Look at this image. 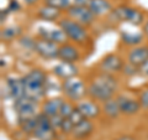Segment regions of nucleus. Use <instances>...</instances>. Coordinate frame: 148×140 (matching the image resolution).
Instances as JSON below:
<instances>
[{"label": "nucleus", "instance_id": "3", "mask_svg": "<svg viewBox=\"0 0 148 140\" xmlns=\"http://www.w3.org/2000/svg\"><path fill=\"white\" fill-rule=\"evenodd\" d=\"M62 92L73 102H80L85 94H88V87L80 79L75 77L63 79L62 82Z\"/></svg>", "mask_w": 148, "mask_h": 140}, {"label": "nucleus", "instance_id": "21", "mask_svg": "<svg viewBox=\"0 0 148 140\" xmlns=\"http://www.w3.org/2000/svg\"><path fill=\"white\" fill-rule=\"evenodd\" d=\"M103 109H104V113L111 119L117 118V116L121 114V110H120V107H119V103H117V99L116 98H114V97L104 102Z\"/></svg>", "mask_w": 148, "mask_h": 140}, {"label": "nucleus", "instance_id": "13", "mask_svg": "<svg viewBox=\"0 0 148 140\" xmlns=\"http://www.w3.org/2000/svg\"><path fill=\"white\" fill-rule=\"evenodd\" d=\"M24 83H25V92H26V97L34 99L35 102H38L42 99L46 94V86L45 85H38L32 81H29L24 77Z\"/></svg>", "mask_w": 148, "mask_h": 140}, {"label": "nucleus", "instance_id": "25", "mask_svg": "<svg viewBox=\"0 0 148 140\" xmlns=\"http://www.w3.org/2000/svg\"><path fill=\"white\" fill-rule=\"evenodd\" d=\"M18 124H20V127L24 133L34 134L35 129H36V116L27 118V119H21V120H18Z\"/></svg>", "mask_w": 148, "mask_h": 140}, {"label": "nucleus", "instance_id": "14", "mask_svg": "<svg viewBox=\"0 0 148 140\" xmlns=\"http://www.w3.org/2000/svg\"><path fill=\"white\" fill-rule=\"evenodd\" d=\"M80 55L79 51L75 46L69 45V44H64L59 46V53H58V58L62 62H68V63H74L79 60Z\"/></svg>", "mask_w": 148, "mask_h": 140}, {"label": "nucleus", "instance_id": "35", "mask_svg": "<svg viewBox=\"0 0 148 140\" xmlns=\"http://www.w3.org/2000/svg\"><path fill=\"white\" fill-rule=\"evenodd\" d=\"M140 73L143 74V76H148V61L145 62L142 64V66L140 67Z\"/></svg>", "mask_w": 148, "mask_h": 140}, {"label": "nucleus", "instance_id": "8", "mask_svg": "<svg viewBox=\"0 0 148 140\" xmlns=\"http://www.w3.org/2000/svg\"><path fill=\"white\" fill-rule=\"evenodd\" d=\"M99 67L101 69V72L114 74V73H116V72L122 71L123 62H122V60L117 55L109 53V55H106L105 57L100 61Z\"/></svg>", "mask_w": 148, "mask_h": 140}, {"label": "nucleus", "instance_id": "16", "mask_svg": "<svg viewBox=\"0 0 148 140\" xmlns=\"http://www.w3.org/2000/svg\"><path fill=\"white\" fill-rule=\"evenodd\" d=\"M92 130H94L92 123L89 119H85V120H83L82 123L77 124L75 127H74L73 132H72V137L77 140H83V139L89 137V135L92 133Z\"/></svg>", "mask_w": 148, "mask_h": 140}, {"label": "nucleus", "instance_id": "5", "mask_svg": "<svg viewBox=\"0 0 148 140\" xmlns=\"http://www.w3.org/2000/svg\"><path fill=\"white\" fill-rule=\"evenodd\" d=\"M68 17L72 20L79 22V24L88 26L91 25L95 20V15L92 14V11L89 9V6H77V5H72L71 8L67 10Z\"/></svg>", "mask_w": 148, "mask_h": 140}, {"label": "nucleus", "instance_id": "11", "mask_svg": "<svg viewBox=\"0 0 148 140\" xmlns=\"http://www.w3.org/2000/svg\"><path fill=\"white\" fill-rule=\"evenodd\" d=\"M127 61L133 66L141 67L148 61V46H135L127 55Z\"/></svg>", "mask_w": 148, "mask_h": 140}, {"label": "nucleus", "instance_id": "37", "mask_svg": "<svg viewBox=\"0 0 148 140\" xmlns=\"http://www.w3.org/2000/svg\"><path fill=\"white\" fill-rule=\"evenodd\" d=\"M143 32H145V34H146V36L148 37V21L146 22L145 25H143Z\"/></svg>", "mask_w": 148, "mask_h": 140}, {"label": "nucleus", "instance_id": "38", "mask_svg": "<svg viewBox=\"0 0 148 140\" xmlns=\"http://www.w3.org/2000/svg\"><path fill=\"white\" fill-rule=\"evenodd\" d=\"M24 1H25L26 4H29V5H32V4L37 3V0H24Z\"/></svg>", "mask_w": 148, "mask_h": 140}, {"label": "nucleus", "instance_id": "20", "mask_svg": "<svg viewBox=\"0 0 148 140\" xmlns=\"http://www.w3.org/2000/svg\"><path fill=\"white\" fill-rule=\"evenodd\" d=\"M38 17L45 21H57L58 19L61 17V10H58V9L46 4L45 6L40 8Z\"/></svg>", "mask_w": 148, "mask_h": 140}, {"label": "nucleus", "instance_id": "27", "mask_svg": "<svg viewBox=\"0 0 148 140\" xmlns=\"http://www.w3.org/2000/svg\"><path fill=\"white\" fill-rule=\"evenodd\" d=\"M45 3L47 5L58 9V10H68L73 5L72 0H45Z\"/></svg>", "mask_w": 148, "mask_h": 140}, {"label": "nucleus", "instance_id": "36", "mask_svg": "<svg viewBox=\"0 0 148 140\" xmlns=\"http://www.w3.org/2000/svg\"><path fill=\"white\" fill-rule=\"evenodd\" d=\"M115 140H137L135 137H132V135H121V137L116 138Z\"/></svg>", "mask_w": 148, "mask_h": 140}, {"label": "nucleus", "instance_id": "30", "mask_svg": "<svg viewBox=\"0 0 148 140\" xmlns=\"http://www.w3.org/2000/svg\"><path fill=\"white\" fill-rule=\"evenodd\" d=\"M74 109H75V108H74V105L71 103V102L64 100L63 104H62V108H61V112H59V114H61L63 118H68V116L72 114V112H73Z\"/></svg>", "mask_w": 148, "mask_h": 140}, {"label": "nucleus", "instance_id": "34", "mask_svg": "<svg viewBox=\"0 0 148 140\" xmlns=\"http://www.w3.org/2000/svg\"><path fill=\"white\" fill-rule=\"evenodd\" d=\"M89 1L90 0H72V4L77 6H88L89 5Z\"/></svg>", "mask_w": 148, "mask_h": 140}, {"label": "nucleus", "instance_id": "1", "mask_svg": "<svg viewBox=\"0 0 148 140\" xmlns=\"http://www.w3.org/2000/svg\"><path fill=\"white\" fill-rule=\"evenodd\" d=\"M117 88V81L112 74L101 72L88 86V96L99 102H104L112 98Z\"/></svg>", "mask_w": 148, "mask_h": 140}, {"label": "nucleus", "instance_id": "18", "mask_svg": "<svg viewBox=\"0 0 148 140\" xmlns=\"http://www.w3.org/2000/svg\"><path fill=\"white\" fill-rule=\"evenodd\" d=\"M88 6L95 16L106 15L112 10V6H111V3L109 0H90Z\"/></svg>", "mask_w": 148, "mask_h": 140}, {"label": "nucleus", "instance_id": "23", "mask_svg": "<svg viewBox=\"0 0 148 140\" xmlns=\"http://www.w3.org/2000/svg\"><path fill=\"white\" fill-rule=\"evenodd\" d=\"M25 78L29 79V81L35 82V83H38V85H46V81H47L46 73L40 68L31 69V71L25 76Z\"/></svg>", "mask_w": 148, "mask_h": 140}, {"label": "nucleus", "instance_id": "10", "mask_svg": "<svg viewBox=\"0 0 148 140\" xmlns=\"http://www.w3.org/2000/svg\"><path fill=\"white\" fill-rule=\"evenodd\" d=\"M6 88L10 96L14 100L20 99V98L26 96L25 92V83L24 78H17V77H10L6 81Z\"/></svg>", "mask_w": 148, "mask_h": 140}, {"label": "nucleus", "instance_id": "17", "mask_svg": "<svg viewBox=\"0 0 148 140\" xmlns=\"http://www.w3.org/2000/svg\"><path fill=\"white\" fill-rule=\"evenodd\" d=\"M77 108L79 109L86 119L96 118L100 114V107L91 100H80L78 103Z\"/></svg>", "mask_w": 148, "mask_h": 140}, {"label": "nucleus", "instance_id": "15", "mask_svg": "<svg viewBox=\"0 0 148 140\" xmlns=\"http://www.w3.org/2000/svg\"><path fill=\"white\" fill-rule=\"evenodd\" d=\"M53 73L58 78L62 79H68L73 78L78 74V68L74 66V63H68V62H61L56 64L53 67Z\"/></svg>", "mask_w": 148, "mask_h": 140}, {"label": "nucleus", "instance_id": "28", "mask_svg": "<svg viewBox=\"0 0 148 140\" xmlns=\"http://www.w3.org/2000/svg\"><path fill=\"white\" fill-rule=\"evenodd\" d=\"M68 118L69 119H71L72 120V123L74 124V127H75V125L77 124H79V123H82L83 122V120H85L86 118H85V116H84V114H83L82 113V112L79 110V109H78L77 108V107H75V109H74L73 112H72V114L71 115H69L68 116Z\"/></svg>", "mask_w": 148, "mask_h": 140}, {"label": "nucleus", "instance_id": "4", "mask_svg": "<svg viewBox=\"0 0 148 140\" xmlns=\"http://www.w3.org/2000/svg\"><path fill=\"white\" fill-rule=\"evenodd\" d=\"M14 108H15L18 120L32 118V116L37 115V102L26 96L14 102Z\"/></svg>", "mask_w": 148, "mask_h": 140}, {"label": "nucleus", "instance_id": "29", "mask_svg": "<svg viewBox=\"0 0 148 140\" xmlns=\"http://www.w3.org/2000/svg\"><path fill=\"white\" fill-rule=\"evenodd\" d=\"M63 119L64 118L61 114H56V115L49 116V123H51V127H52V129H54L56 132H57V130H61Z\"/></svg>", "mask_w": 148, "mask_h": 140}, {"label": "nucleus", "instance_id": "32", "mask_svg": "<svg viewBox=\"0 0 148 140\" xmlns=\"http://www.w3.org/2000/svg\"><path fill=\"white\" fill-rule=\"evenodd\" d=\"M73 129H74V124L72 123V120L69 118H64L63 123H62V127H61V132L63 134H72Z\"/></svg>", "mask_w": 148, "mask_h": 140}, {"label": "nucleus", "instance_id": "7", "mask_svg": "<svg viewBox=\"0 0 148 140\" xmlns=\"http://www.w3.org/2000/svg\"><path fill=\"white\" fill-rule=\"evenodd\" d=\"M114 15L119 20L130 22L135 26L141 25L143 22V14L140 10L133 9L131 6H119L114 10Z\"/></svg>", "mask_w": 148, "mask_h": 140}, {"label": "nucleus", "instance_id": "9", "mask_svg": "<svg viewBox=\"0 0 148 140\" xmlns=\"http://www.w3.org/2000/svg\"><path fill=\"white\" fill-rule=\"evenodd\" d=\"M38 35L40 37L46 40H49L52 42H56L57 45H64L67 44L68 37L64 34V31L59 27V29H48V27H38Z\"/></svg>", "mask_w": 148, "mask_h": 140}, {"label": "nucleus", "instance_id": "2", "mask_svg": "<svg viewBox=\"0 0 148 140\" xmlns=\"http://www.w3.org/2000/svg\"><path fill=\"white\" fill-rule=\"evenodd\" d=\"M59 27L64 31L69 40L74 41L75 44H83L88 40V31L84 25L72 20V19H62L58 21Z\"/></svg>", "mask_w": 148, "mask_h": 140}, {"label": "nucleus", "instance_id": "33", "mask_svg": "<svg viewBox=\"0 0 148 140\" xmlns=\"http://www.w3.org/2000/svg\"><path fill=\"white\" fill-rule=\"evenodd\" d=\"M140 103H141V105L143 107V108L148 109V88H146V89L141 93V96H140Z\"/></svg>", "mask_w": 148, "mask_h": 140}, {"label": "nucleus", "instance_id": "19", "mask_svg": "<svg viewBox=\"0 0 148 140\" xmlns=\"http://www.w3.org/2000/svg\"><path fill=\"white\" fill-rule=\"evenodd\" d=\"M63 102H64V100L62 99V98H59V97L51 98V99L46 100L45 103H43V105H42V112H43L46 115H48V116L59 114Z\"/></svg>", "mask_w": 148, "mask_h": 140}, {"label": "nucleus", "instance_id": "24", "mask_svg": "<svg viewBox=\"0 0 148 140\" xmlns=\"http://www.w3.org/2000/svg\"><path fill=\"white\" fill-rule=\"evenodd\" d=\"M121 40L126 45L136 46V45L142 42L143 36L141 34H137V32H135V34H131V32H123V34H121Z\"/></svg>", "mask_w": 148, "mask_h": 140}, {"label": "nucleus", "instance_id": "6", "mask_svg": "<svg viewBox=\"0 0 148 140\" xmlns=\"http://www.w3.org/2000/svg\"><path fill=\"white\" fill-rule=\"evenodd\" d=\"M35 52L38 53L41 57L46 60H54L58 58L59 53V45L52 42L49 40H46L40 37L38 40H35Z\"/></svg>", "mask_w": 148, "mask_h": 140}, {"label": "nucleus", "instance_id": "26", "mask_svg": "<svg viewBox=\"0 0 148 140\" xmlns=\"http://www.w3.org/2000/svg\"><path fill=\"white\" fill-rule=\"evenodd\" d=\"M20 34H21V30H20V27H17V26L5 27V29L1 30V39L10 41V40H14L15 37H17Z\"/></svg>", "mask_w": 148, "mask_h": 140}, {"label": "nucleus", "instance_id": "12", "mask_svg": "<svg viewBox=\"0 0 148 140\" xmlns=\"http://www.w3.org/2000/svg\"><path fill=\"white\" fill-rule=\"evenodd\" d=\"M116 99H117V103H119L121 113L126 114V115L136 114L142 107L140 100L132 99V98H128L126 96H119V97H116Z\"/></svg>", "mask_w": 148, "mask_h": 140}, {"label": "nucleus", "instance_id": "31", "mask_svg": "<svg viewBox=\"0 0 148 140\" xmlns=\"http://www.w3.org/2000/svg\"><path fill=\"white\" fill-rule=\"evenodd\" d=\"M122 72L126 74V76H135V74H137L138 72H140V67L133 66L132 63H130V62H128L127 64H123Z\"/></svg>", "mask_w": 148, "mask_h": 140}, {"label": "nucleus", "instance_id": "22", "mask_svg": "<svg viewBox=\"0 0 148 140\" xmlns=\"http://www.w3.org/2000/svg\"><path fill=\"white\" fill-rule=\"evenodd\" d=\"M32 135L37 140H54L56 130L52 128H36Z\"/></svg>", "mask_w": 148, "mask_h": 140}]
</instances>
